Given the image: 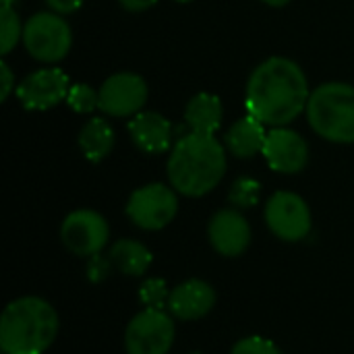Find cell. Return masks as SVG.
Masks as SVG:
<instances>
[{
	"label": "cell",
	"mask_w": 354,
	"mask_h": 354,
	"mask_svg": "<svg viewBox=\"0 0 354 354\" xmlns=\"http://www.w3.org/2000/svg\"><path fill=\"white\" fill-rule=\"evenodd\" d=\"M216 305V290L205 280H187L170 290L168 313L180 322H195L205 317Z\"/></svg>",
	"instance_id": "5bb4252c"
},
{
	"label": "cell",
	"mask_w": 354,
	"mask_h": 354,
	"mask_svg": "<svg viewBox=\"0 0 354 354\" xmlns=\"http://www.w3.org/2000/svg\"><path fill=\"white\" fill-rule=\"evenodd\" d=\"M174 2H180V4H187V2H193V0H174Z\"/></svg>",
	"instance_id": "4dcf8cb0"
},
{
	"label": "cell",
	"mask_w": 354,
	"mask_h": 354,
	"mask_svg": "<svg viewBox=\"0 0 354 354\" xmlns=\"http://www.w3.org/2000/svg\"><path fill=\"white\" fill-rule=\"evenodd\" d=\"M114 270V263L110 261L108 255L95 253L91 257H87V266H85V276L91 284H102L110 278Z\"/></svg>",
	"instance_id": "d4e9b609"
},
{
	"label": "cell",
	"mask_w": 354,
	"mask_h": 354,
	"mask_svg": "<svg viewBox=\"0 0 354 354\" xmlns=\"http://www.w3.org/2000/svg\"><path fill=\"white\" fill-rule=\"evenodd\" d=\"M77 143H79L81 153H83L89 162L97 164V162H102L104 158H108L110 151L114 149L116 133H114L112 124H110L106 118L93 116V118H89V120L81 127Z\"/></svg>",
	"instance_id": "ac0fdd59"
},
{
	"label": "cell",
	"mask_w": 354,
	"mask_h": 354,
	"mask_svg": "<svg viewBox=\"0 0 354 354\" xmlns=\"http://www.w3.org/2000/svg\"><path fill=\"white\" fill-rule=\"evenodd\" d=\"M23 46L31 58L44 64H56L66 58L73 46V31L66 19L54 10L35 12L25 21Z\"/></svg>",
	"instance_id": "5b68a950"
},
{
	"label": "cell",
	"mask_w": 354,
	"mask_h": 354,
	"mask_svg": "<svg viewBox=\"0 0 354 354\" xmlns=\"http://www.w3.org/2000/svg\"><path fill=\"white\" fill-rule=\"evenodd\" d=\"M261 156L274 172L297 174L305 170L309 162V145L297 131L288 127H274L268 131Z\"/></svg>",
	"instance_id": "7c38bea8"
},
{
	"label": "cell",
	"mask_w": 354,
	"mask_h": 354,
	"mask_svg": "<svg viewBox=\"0 0 354 354\" xmlns=\"http://www.w3.org/2000/svg\"><path fill=\"white\" fill-rule=\"evenodd\" d=\"M12 2H15V0H2V8H8V6H12Z\"/></svg>",
	"instance_id": "f546056e"
},
{
	"label": "cell",
	"mask_w": 354,
	"mask_h": 354,
	"mask_svg": "<svg viewBox=\"0 0 354 354\" xmlns=\"http://www.w3.org/2000/svg\"><path fill=\"white\" fill-rule=\"evenodd\" d=\"M46 4L50 6V10L58 15H71L83 6V0H46Z\"/></svg>",
	"instance_id": "4316f807"
},
{
	"label": "cell",
	"mask_w": 354,
	"mask_h": 354,
	"mask_svg": "<svg viewBox=\"0 0 354 354\" xmlns=\"http://www.w3.org/2000/svg\"><path fill=\"white\" fill-rule=\"evenodd\" d=\"M23 27L25 25H21V19L12 6L0 8V52H2V56L10 54L12 48L19 44V39H23Z\"/></svg>",
	"instance_id": "ffe728a7"
},
{
	"label": "cell",
	"mask_w": 354,
	"mask_h": 354,
	"mask_svg": "<svg viewBox=\"0 0 354 354\" xmlns=\"http://www.w3.org/2000/svg\"><path fill=\"white\" fill-rule=\"evenodd\" d=\"M118 2L129 12H143V10H147V8L158 4V0H118Z\"/></svg>",
	"instance_id": "83f0119b"
},
{
	"label": "cell",
	"mask_w": 354,
	"mask_h": 354,
	"mask_svg": "<svg viewBox=\"0 0 354 354\" xmlns=\"http://www.w3.org/2000/svg\"><path fill=\"white\" fill-rule=\"evenodd\" d=\"M170 299V290L166 280L162 278H149L139 288V301L145 309H166Z\"/></svg>",
	"instance_id": "603a6c76"
},
{
	"label": "cell",
	"mask_w": 354,
	"mask_h": 354,
	"mask_svg": "<svg viewBox=\"0 0 354 354\" xmlns=\"http://www.w3.org/2000/svg\"><path fill=\"white\" fill-rule=\"evenodd\" d=\"M266 137H268L266 124L247 112V116L232 122V127L226 131L224 145L234 158L247 160L263 151Z\"/></svg>",
	"instance_id": "2e32d148"
},
{
	"label": "cell",
	"mask_w": 354,
	"mask_h": 354,
	"mask_svg": "<svg viewBox=\"0 0 354 354\" xmlns=\"http://www.w3.org/2000/svg\"><path fill=\"white\" fill-rule=\"evenodd\" d=\"M230 354H282V351L268 338H261V336H247V338H241L234 346Z\"/></svg>",
	"instance_id": "cb8c5ba5"
},
{
	"label": "cell",
	"mask_w": 354,
	"mask_h": 354,
	"mask_svg": "<svg viewBox=\"0 0 354 354\" xmlns=\"http://www.w3.org/2000/svg\"><path fill=\"white\" fill-rule=\"evenodd\" d=\"M259 195H261V185L255 178L241 176L232 183L230 193H228V201L236 209H249V207H255L259 203Z\"/></svg>",
	"instance_id": "44dd1931"
},
{
	"label": "cell",
	"mask_w": 354,
	"mask_h": 354,
	"mask_svg": "<svg viewBox=\"0 0 354 354\" xmlns=\"http://www.w3.org/2000/svg\"><path fill=\"white\" fill-rule=\"evenodd\" d=\"M149 89L137 73H114L100 87V110L112 118H133L147 104Z\"/></svg>",
	"instance_id": "30bf717a"
},
{
	"label": "cell",
	"mask_w": 354,
	"mask_h": 354,
	"mask_svg": "<svg viewBox=\"0 0 354 354\" xmlns=\"http://www.w3.org/2000/svg\"><path fill=\"white\" fill-rule=\"evenodd\" d=\"M66 104L79 114H91L100 108V91H95L87 83H75L68 89Z\"/></svg>",
	"instance_id": "7402d4cb"
},
{
	"label": "cell",
	"mask_w": 354,
	"mask_h": 354,
	"mask_svg": "<svg viewBox=\"0 0 354 354\" xmlns=\"http://www.w3.org/2000/svg\"><path fill=\"white\" fill-rule=\"evenodd\" d=\"M58 313L39 297L10 301L0 317V348L4 354H44L56 340Z\"/></svg>",
	"instance_id": "3957f363"
},
{
	"label": "cell",
	"mask_w": 354,
	"mask_h": 354,
	"mask_svg": "<svg viewBox=\"0 0 354 354\" xmlns=\"http://www.w3.org/2000/svg\"><path fill=\"white\" fill-rule=\"evenodd\" d=\"M176 328L164 309L139 311L124 330L127 354H168L174 344Z\"/></svg>",
	"instance_id": "52a82bcc"
},
{
	"label": "cell",
	"mask_w": 354,
	"mask_h": 354,
	"mask_svg": "<svg viewBox=\"0 0 354 354\" xmlns=\"http://www.w3.org/2000/svg\"><path fill=\"white\" fill-rule=\"evenodd\" d=\"M207 236L216 253L222 257H239L251 245V226L241 209L226 207L212 216Z\"/></svg>",
	"instance_id": "4fadbf2b"
},
{
	"label": "cell",
	"mask_w": 354,
	"mask_h": 354,
	"mask_svg": "<svg viewBox=\"0 0 354 354\" xmlns=\"http://www.w3.org/2000/svg\"><path fill=\"white\" fill-rule=\"evenodd\" d=\"M263 218L270 232L286 243L307 239L313 226L307 201L292 191H276L266 203Z\"/></svg>",
	"instance_id": "ba28073f"
},
{
	"label": "cell",
	"mask_w": 354,
	"mask_h": 354,
	"mask_svg": "<svg viewBox=\"0 0 354 354\" xmlns=\"http://www.w3.org/2000/svg\"><path fill=\"white\" fill-rule=\"evenodd\" d=\"M108 257L114 263V270H118L122 276H143L153 261L151 251L143 243L133 239L116 241L110 247Z\"/></svg>",
	"instance_id": "d6986e66"
},
{
	"label": "cell",
	"mask_w": 354,
	"mask_h": 354,
	"mask_svg": "<svg viewBox=\"0 0 354 354\" xmlns=\"http://www.w3.org/2000/svg\"><path fill=\"white\" fill-rule=\"evenodd\" d=\"M60 241L73 255L91 257L108 245L110 226L100 212L75 209L62 220Z\"/></svg>",
	"instance_id": "9c48e42d"
},
{
	"label": "cell",
	"mask_w": 354,
	"mask_h": 354,
	"mask_svg": "<svg viewBox=\"0 0 354 354\" xmlns=\"http://www.w3.org/2000/svg\"><path fill=\"white\" fill-rule=\"evenodd\" d=\"M226 145H222L216 135L203 133H185L180 135L168 158V183L178 195L185 197H203L214 191L228 166Z\"/></svg>",
	"instance_id": "7a4b0ae2"
},
{
	"label": "cell",
	"mask_w": 354,
	"mask_h": 354,
	"mask_svg": "<svg viewBox=\"0 0 354 354\" xmlns=\"http://www.w3.org/2000/svg\"><path fill=\"white\" fill-rule=\"evenodd\" d=\"M266 4H270V6H276V8H282V6H286V4H290L292 0H263Z\"/></svg>",
	"instance_id": "f1b7e54d"
},
{
	"label": "cell",
	"mask_w": 354,
	"mask_h": 354,
	"mask_svg": "<svg viewBox=\"0 0 354 354\" xmlns=\"http://www.w3.org/2000/svg\"><path fill=\"white\" fill-rule=\"evenodd\" d=\"M191 354H201V353H191Z\"/></svg>",
	"instance_id": "1f68e13d"
},
{
	"label": "cell",
	"mask_w": 354,
	"mask_h": 354,
	"mask_svg": "<svg viewBox=\"0 0 354 354\" xmlns=\"http://www.w3.org/2000/svg\"><path fill=\"white\" fill-rule=\"evenodd\" d=\"M309 127L326 141L354 143V87L342 81L322 83L307 102Z\"/></svg>",
	"instance_id": "277c9868"
},
{
	"label": "cell",
	"mask_w": 354,
	"mask_h": 354,
	"mask_svg": "<svg viewBox=\"0 0 354 354\" xmlns=\"http://www.w3.org/2000/svg\"><path fill=\"white\" fill-rule=\"evenodd\" d=\"M224 118V106L218 95L214 93H197L189 100L185 108V124L193 133L203 135H216V131L222 127Z\"/></svg>",
	"instance_id": "e0dca14e"
},
{
	"label": "cell",
	"mask_w": 354,
	"mask_h": 354,
	"mask_svg": "<svg viewBox=\"0 0 354 354\" xmlns=\"http://www.w3.org/2000/svg\"><path fill=\"white\" fill-rule=\"evenodd\" d=\"M124 212L137 228L147 232L162 230L178 214V193L164 183L143 185L131 193Z\"/></svg>",
	"instance_id": "8992f818"
},
{
	"label": "cell",
	"mask_w": 354,
	"mask_h": 354,
	"mask_svg": "<svg viewBox=\"0 0 354 354\" xmlns=\"http://www.w3.org/2000/svg\"><path fill=\"white\" fill-rule=\"evenodd\" d=\"M129 135L133 143L149 156H160L172 147L174 127L156 110H141L129 122Z\"/></svg>",
	"instance_id": "9a60e30c"
},
{
	"label": "cell",
	"mask_w": 354,
	"mask_h": 354,
	"mask_svg": "<svg viewBox=\"0 0 354 354\" xmlns=\"http://www.w3.org/2000/svg\"><path fill=\"white\" fill-rule=\"evenodd\" d=\"M12 89H17L12 71H10V66H8V62L2 60V62H0V97H2V102L8 100V95H10Z\"/></svg>",
	"instance_id": "484cf974"
},
{
	"label": "cell",
	"mask_w": 354,
	"mask_h": 354,
	"mask_svg": "<svg viewBox=\"0 0 354 354\" xmlns=\"http://www.w3.org/2000/svg\"><path fill=\"white\" fill-rule=\"evenodd\" d=\"M68 89H71L68 75L58 66H46L33 71L17 85V100L25 110L41 112L66 100Z\"/></svg>",
	"instance_id": "8fae6325"
},
{
	"label": "cell",
	"mask_w": 354,
	"mask_h": 354,
	"mask_svg": "<svg viewBox=\"0 0 354 354\" xmlns=\"http://www.w3.org/2000/svg\"><path fill=\"white\" fill-rule=\"evenodd\" d=\"M311 97L305 71L286 56H272L251 73L245 108L266 127H286L297 120Z\"/></svg>",
	"instance_id": "6da1fadb"
}]
</instances>
